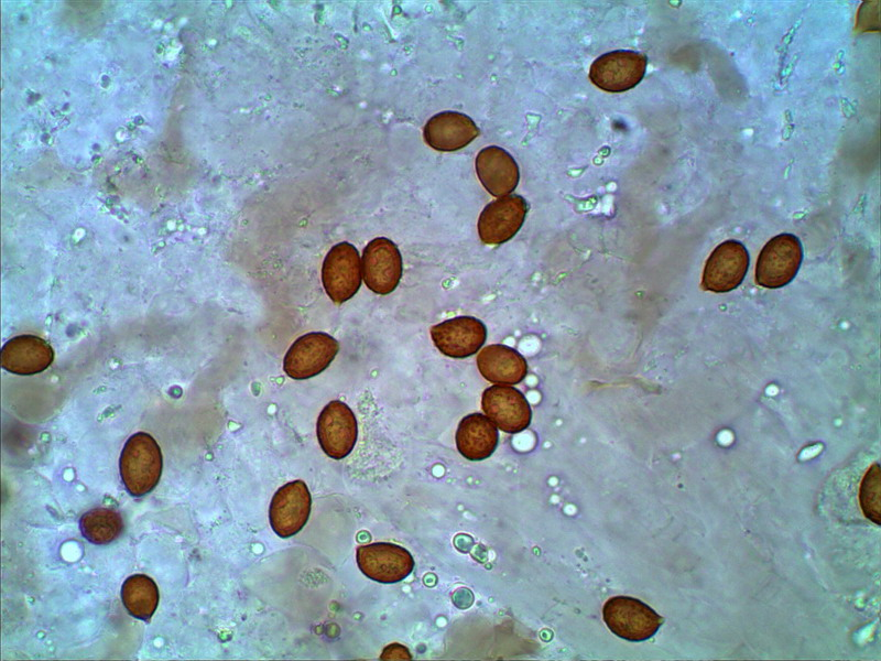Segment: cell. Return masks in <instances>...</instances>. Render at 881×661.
<instances>
[{"mask_svg": "<svg viewBox=\"0 0 881 661\" xmlns=\"http://www.w3.org/2000/svg\"><path fill=\"white\" fill-rule=\"evenodd\" d=\"M747 248L738 240H726L710 253L704 268L701 288L716 293L735 290L749 267Z\"/></svg>", "mask_w": 881, "mask_h": 661, "instance_id": "ba28073f", "label": "cell"}, {"mask_svg": "<svg viewBox=\"0 0 881 661\" xmlns=\"http://www.w3.org/2000/svg\"><path fill=\"white\" fill-rule=\"evenodd\" d=\"M83 537L98 545L115 541L123 530L121 514L111 508H95L85 512L79 519Z\"/></svg>", "mask_w": 881, "mask_h": 661, "instance_id": "44dd1931", "label": "cell"}, {"mask_svg": "<svg viewBox=\"0 0 881 661\" xmlns=\"http://www.w3.org/2000/svg\"><path fill=\"white\" fill-rule=\"evenodd\" d=\"M339 344L333 336L312 332L298 337L284 356L285 373L296 380L308 379L324 371L336 357Z\"/></svg>", "mask_w": 881, "mask_h": 661, "instance_id": "8992f818", "label": "cell"}, {"mask_svg": "<svg viewBox=\"0 0 881 661\" xmlns=\"http://www.w3.org/2000/svg\"><path fill=\"white\" fill-rule=\"evenodd\" d=\"M880 465L875 463L866 473L859 491V502L864 516L880 525Z\"/></svg>", "mask_w": 881, "mask_h": 661, "instance_id": "7402d4cb", "label": "cell"}, {"mask_svg": "<svg viewBox=\"0 0 881 661\" xmlns=\"http://www.w3.org/2000/svg\"><path fill=\"white\" fill-rule=\"evenodd\" d=\"M0 359L4 370L30 376L48 368L54 359V351L51 345L39 336L19 335L3 345Z\"/></svg>", "mask_w": 881, "mask_h": 661, "instance_id": "9a60e30c", "label": "cell"}, {"mask_svg": "<svg viewBox=\"0 0 881 661\" xmlns=\"http://www.w3.org/2000/svg\"><path fill=\"white\" fill-rule=\"evenodd\" d=\"M472 119L457 111L434 115L424 127L426 143L437 151H456L479 136Z\"/></svg>", "mask_w": 881, "mask_h": 661, "instance_id": "2e32d148", "label": "cell"}, {"mask_svg": "<svg viewBox=\"0 0 881 661\" xmlns=\"http://www.w3.org/2000/svg\"><path fill=\"white\" fill-rule=\"evenodd\" d=\"M607 627L621 639L640 642L652 638L664 622L649 605L638 598L614 596L602 608Z\"/></svg>", "mask_w": 881, "mask_h": 661, "instance_id": "7a4b0ae2", "label": "cell"}, {"mask_svg": "<svg viewBox=\"0 0 881 661\" xmlns=\"http://www.w3.org/2000/svg\"><path fill=\"white\" fill-rule=\"evenodd\" d=\"M382 660H411L409 650L399 643H392L384 648L380 655Z\"/></svg>", "mask_w": 881, "mask_h": 661, "instance_id": "603a6c76", "label": "cell"}, {"mask_svg": "<svg viewBox=\"0 0 881 661\" xmlns=\"http://www.w3.org/2000/svg\"><path fill=\"white\" fill-rule=\"evenodd\" d=\"M481 407L494 425L505 433L522 432L531 423V407L524 394L513 387L494 384L487 388Z\"/></svg>", "mask_w": 881, "mask_h": 661, "instance_id": "4fadbf2b", "label": "cell"}, {"mask_svg": "<svg viewBox=\"0 0 881 661\" xmlns=\"http://www.w3.org/2000/svg\"><path fill=\"white\" fill-rule=\"evenodd\" d=\"M162 454L148 433L133 434L126 442L119 460L120 476L128 492L142 497L157 485L162 473Z\"/></svg>", "mask_w": 881, "mask_h": 661, "instance_id": "6da1fadb", "label": "cell"}, {"mask_svg": "<svg viewBox=\"0 0 881 661\" xmlns=\"http://www.w3.org/2000/svg\"><path fill=\"white\" fill-rule=\"evenodd\" d=\"M527 213L525 199L516 194L488 204L478 219V234L483 243L500 245L510 240L522 227Z\"/></svg>", "mask_w": 881, "mask_h": 661, "instance_id": "7c38bea8", "label": "cell"}, {"mask_svg": "<svg viewBox=\"0 0 881 661\" xmlns=\"http://www.w3.org/2000/svg\"><path fill=\"white\" fill-rule=\"evenodd\" d=\"M121 599L131 616L148 621L157 607L159 589L151 577L143 574H134L123 582Z\"/></svg>", "mask_w": 881, "mask_h": 661, "instance_id": "ffe728a7", "label": "cell"}, {"mask_svg": "<svg viewBox=\"0 0 881 661\" xmlns=\"http://www.w3.org/2000/svg\"><path fill=\"white\" fill-rule=\"evenodd\" d=\"M356 560L368 578L383 584L401 582L414 568L411 553L405 548L389 542L358 546Z\"/></svg>", "mask_w": 881, "mask_h": 661, "instance_id": "52a82bcc", "label": "cell"}, {"mask_svg": "<svg viewBox=\"0 0 881 661\" xmlns=\"http://www.w3.org/2000/svg\"><path fill=\"white\" fill-rule=\"evenodd\" d=\"M499 443V432L494 423L481 413L463 418L456 431L458 452L469 460L490 457Z\"/></svg>", "mask_w": 881, "mask_h": 661, "instance_id": "d6986e66", "label": "cell"}, {"mask_svg": "<svg viewBox=\"0 0 881 661\" xmlns=\"http://www.w3.org/2000/svg\"><path fill=\"white\" fill-rule=\"evenodd\" d=\"M646 64L648 58L642 53L612 51L592 62L589 78L602 90L621 93L635 87L642 80Z\"/></svg>", "mask_w": 881, "mask_h": 661, "instance_id": "5b68a950", "label": "cell"}, {"mask_svg": "<svg viewBox=\"0 0 881 661\" xmlns=\"http://www.w3.org/2000/svg\"><path fill=\"white\" fill-rule=\"evenodd\" d=\"M312 507V497L303 480H293L280 487L269 509L272 530L281 538L298 533L306 524Z\"/></svg>", "mask_w": 881, "mask_h": 661, "instance_id": "30bf717a", "label": "cell"}, {"mask_svg": "<svg viewBox=\"0 0 881 661\" xmlns=\"http://www.w3.org/2000/svg\"><path fill=\"white\" fill-rule=\"evenodd\" d=\"M477 366L482 377L493 383L516 384L527 373L525 358L518 350L502 344L482 348L477 356Z\"/></svg>", "mask_w": 881, "mask_h": 661, "instance_id": "ac0fdd59", "label": "cell"}, {"mask_svg": "<svg viewBox=\"0 0 881 661\" xmlns=\"http://www.w3.org/2000/svg\"><path fill=\"white\" fill-rule=\"evenodd\" d=\"M803 259L800 239L792 234H780L762 248L755 267V281L768 289L788 284L796 275Z\"/></svg>", "mask_w": 881, "mask_h": 661, "instance_id": "3957f363", "label": "cell"}, {"mask_svg": "<svg viewBox=\"0 0 881 661\" xmlns=\"http://www.w3.org/2000/svg\"><path fill=\"white\" fill-rule=\"evenodd\" d=\"M476 171L485 188L497 197L513 192L520 177L518 164L512 155L496 145L487 147L478 153Z\"/></svg>", "mask_w": 881, "mask_h": 661, "instance_id": "e0dca14e", "label": "cell"}, {"mask_svg": "<svg viewBox=\"0 0 881 661\" xmlns=\"http://www.w3.org/2000/svg\"><path fill=\"white\" fill-rule=\"evenodd\" d=\"M358 427L352 410L340 400H333L322 410L317 420V438L324 453L341 459L354 449Z\"/></svg>", "mask_w": 881, "mask_h": 661, "instance_id": "8fae6325", "label": "cell"}, {"mask_svg": "<svg viewBox=\"0 0 881 661\" xmlns=\"http://www.w3.org/2000/svg\"><path fill=\"white\" fill-rule=\"evenodd\" d=\"M361 271L372 292L385 295L394 291L402 277V257L396 245L384 237L371 240L362 252Z\"/></svg>", "mask_w": 881, "mask_h": 661, "instance_id": "9c48e42d", "label": "cell"}, {"mask_svg": "<svg viewBox=\"0 0 881 661\" xmlns=\"http://www.w3.org/2000/svg\"><path fill=\"white\" fill-rule=\"evenodd\" d=\"M361 280V260L356 247L347 241L333 246L322 268L323 285L331 301L341 304L351 299Z\"/></svg>", "mask_w": 881, "mask_h": 661, "instance_id": "277c9868", "label": "cell"}, {"mask_svg": "<svg viewBox=\"0 0 881 661\" xmlns=\"http://www.w3.org/2000/svg\"><path fill=\"white\" fill-rule=\"evenodd\" d=\"M431 336L438 350L452 358H467L485 344L487 327L472 316H457L431 328Z\"/></svg>", "mask_w": 881, "mask_h": 661, "instance_id": "5bb4252c", "label": "cell"}]
</instances>
